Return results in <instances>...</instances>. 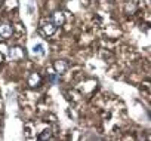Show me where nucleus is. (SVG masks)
<instances>
[{"instance_id": "f257e3e1", "label": "nucleus", "mask_w": 151, "mask_h": 141, "mask_svg": "<svg viewBox=\"0 0 151 141\" xmlns=\"http://www.w3.org/2000/svg\"><path fill=\"white\" fill-rule=\"evenodd\" d=\"M42 30L46 36H52L55 31H56V25L53 24L52 20H47V21H43L42 22Z\"/></svg>"}, {"instance_id": "423d86ee", "label": "nucleus", "mask_w": 151, "mask_h": 141, "mask_svg": "<svg viewBox=\"0 0 151 141\" xmlns=\"http://www.w3.org/2000/svg\"><path fill=\"white\" fill-rule=\"evenodd\" d=\"M39 83H40V76L36 74V73H33V74L30 76V79H28V85H30L31 88H34V86H37Z\"/></svg>"}, {"instance_id": "0eeeda50", "label": "nucleus", "mask_w": 151, "mask_h": 141, "mask_svg": "<svg viewBox=\"0 0 151 141\" xmlns=\"http://www.w3.org/2000/svg\"><path fill=\"white\" fill-rule=\"evenodd\" d=\"M33 54H34V55H43V54H45L43 45H36V46L33 48Z\"/></svg>"}, {"instance_id": "39448f33", "label": "nucleus", "mask_w": 151, "mask_h": 141, "mask_svg": "<svg viewBox=\"0 0 151 141\" xmlns=\"http://www.w3.org/2000/svg\"><path fill=\"white\" fill-rule=\"evenodd\" d=\"M9 54H11V56H12L14 59H18V58H22V56L25 55V52H24V51H22L21 48H12Z\"/></svg>"}, {"instance_id": "7ed1b4c3", "label": "nucleus", "mask_w": 151, "mask_h": 141, "mask_svg": "<svg viewBox=\"0 0 151 141\" xmlns=\"http://www.w3.org/2000/svg\"><path fill=\"white\" fill-rule=\"evenodd\" d=\"M52 21H53V24L58 27V25H62L64 22H65V15L62 14V12H55L53 15H52Z\"/></svg>"}, {"instance_id": "20e7f679", "label": "nucleus", "mask_w": 151, "mask_h": 141, "mask_svg": "<svg viewBox=\"0 0 151 141\" xmlns=\"http://www.w3.org/2000/svg\"><path fill=\"white\" fill-rule=\"evenodd\" d=\"M53 67H55V72H56V74H61V73H64L65 70H67V62L65 61H55V64H53Z\"/></svg>"}, {"instance_id": "6e6552de", "label": "nucleus", "mask_w": 151, "mask_h": 141, "mask_svg": "<svg viewBox=\"0 0 151 141\" xmlns=\"http://www.w3.org/2000/svg\"><path fill=\"white\" fill-rule=\"evenodd\" d=\"M47 138H50V129H49V128L45 129V131L39 135V140H47Z\"/></svg>"}, {"instance_id": "1a4fd4ad", "label": "nucleus", "mask_w": 151, "mask_h": 141, "mask_svg": "<svg viewBox=\"0 0 151 141\" xmlns=\"http://www.w3.org/2000/svg\"><path fill=\"white\" fill-rule=\"evenodd\" d=\"M2 62H3V55L0 54V64H2Z\"/></svg>"}, {"instance_id": "f03ea898", "label": "nucleus", "mask_w": 151, "mask_h": 141, "mask_svg": "<svg viewBox=\"0 0 151 141\" xmlns=\"http://www.w3.org/2000/svg\"><path fill=\"white\" fill-rule=\"evenodd\" d=\"M12 36V27L8 22H2L0 24V37L2 39H9Z\"/></svg>"}]
</instances>
